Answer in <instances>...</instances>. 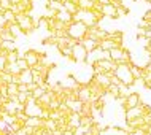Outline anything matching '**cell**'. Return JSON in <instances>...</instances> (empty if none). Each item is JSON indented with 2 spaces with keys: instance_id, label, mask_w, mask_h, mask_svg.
Here are the masks:
<instances>
[{
  "instance_id": "9a60e30c",
  "label": "cell",
  "mask_w": 151,
  "mask_h": 135,
  "mask_svg": "<svg viewBox=\"0 0 151 135\" xmlns=\"http://www.w3.org/2000/svg\"><path fill=\"white\" fill-rule=\"evenodd\" d=\"M16 65L19 67V70H21V72H24V70H29V64H27V60L24 59V57H22V59H18V62H16Z\"/></svg>"
},
{
  "instance_id": "7a4b0ae2",
  "label": "cell",
  "mask_w": 151,
  "mask_h": 135,
  "mask_svg": "<svg viewBox=\"0 0 151 135\" xmlns=\"http://www.w3.org/2000/svg\"><path fill=\"white\" fill-rule=\"evenodd\" d=\"M67 34H68L70 38L76 40V42L80 43L83 38H86L88 27L84 26V24H81V22H72L70 26H68V29H67Z\"/></svg>"
},
{
  "instance_id": "8992f818",
  "label": "cell",
  "mask_w": 151,
  "mask_h": 135,
  "mask_svg": "<svg viewBox=\"0 0 151 135\" xmlns=\"http://www.w3.org/2000/svg\"><path fill=\"white\" fill-rule=\"evenodd\" d=\"M140 105V97H138V94L132 92L129 94L127 97H126V103H124V108L126 110H130V108H135Z\"/></svg>"
},
{
  "instance_id": "4fadbf2b",
  "label": "cell",
  "mask_w": 151,
  "mask_h": 135,
  "mask_svg": "<svg viewBox=\"0 0 151 135\" xmlns=\"http://www.w3.org/2000/svg\"><path fill=\"white\" fill-rule=\"evenodd\" d=\"M99 48L102 51H111L113 48H116V45L111 38H105V40H102V42H99Z\"/></svg>"
},
{
  "instance_id": "8fae6325",
  "label": "cell",
  "mask_w": 151,
  "mask_h": 135,
  "mask_svg": "<svg viewBox=\"0 0 151 135\" xmlns=\"http://www.w3.org/2000/svg\"><path fill=\"white\" fill-rule=\"evenodd\" d=\"M43 124H45V121L42 119V118H27L24 126L32 127V129H37V127H43Z\"/></svg>"
},
{
  "instance_id": "6da1fadb",
  "label": "cell",
  "mask_w": 151,
  "mask_h": 135,
  "mask_svg": "<svg viewBox=\"0 0 151 135\" xmlns=\"http://www.w3.org/2000/svg\"><path fill=\"white\" fill-rule=\"evenodd\" d=\"M115 76L126 86L134 84V76H132V73H130V65H127V64H119L118 65L116 70H115Z\"/></svg>"
},
{
  "instance_id": "e0dca14e",
  "label": "cell",
  "mask_w": 151,
  "mask_h": 135,
  "mask_svg": "<svg viewBox=\"0 0 151 135\" xmlns=\"http://www.w3.org/2000/svg\"><path fill=\"white\" fill-rule=\"evenodd\" d=\"M122 14H126V8L124 6H118L116 8V18L118 16H122Z\"/></svg>"
},
{
  "instance_id": "30bf717a",
  "label": "cell",
  "mask_w": 151,
  "mask_h": 135,
  "mask_svg": "<svg viewBox=\"0 0 151 135\" xmlns=\"http://www.w3.org/2000/svg\"><path fill=\"white\" fill-rule=\"evenodd\" d=\"M80 43L83 45L84 50H86L88 52H91V51H94V50H97V48H99V43L94 42V40H91V38H88V37H86V38H83Z\"/></svg>"
},
{
  "instance_id": "9c48e42d",
  "label": "cell",
  "mask_w": 151,
  "mask_h": 135,
  "mask_svg": "<svg viewBox=\"0 0 151 135\" xmlns=\"http://www.w3.org/2000/svg\"><path fill=\"white\" fill-rule=\"evenodd\" d=\"M143 116V113H142V108H140V105L135 108H130L126 111V118H127V121H132V119H137V118H142Z\"/></svg>"
},
{
  "instance_id": "5b68a950",
  "label": "cell",
  "mask_w": 151,
  "mask_h": 135,
  "mask_svg": "<svg viewBox=\"0 0 151 135\" xmlns=\"http://www.w3.org/2000/svg\"><path fill=\"white\" fill-rule=\"evenodd\" d=\"M76 99H78L80 102H83V103L91 102V89H89V86L78 88V91H76Z\"/></svg>"
},
{
  "instance_id": "5bb4252c",
  "label": "cell",
  "mask_w": 151,
  "mask_h": 135,
  "mask_svg": "<svg viewBox=\"0 0 151 135\" xmlns=\"http://www.w3.org/2000/svg\"><path fill=\"white\" fill-rule=\"evenodd\" d=\"M64 10L68 11V13L73 16V14H76V11H78L80 8H78V5H76L75 2H72V0H67V2L64 3Z\"/></svg>"
},
{
  "instance_id": "2e32d148",
  "label": "cell",
  "mask_w": 151,
  "mask_h": 135,
  "mask_svg": "<svg viewBox=\"0 0 151 135\" xmlns=\"http://www.w3.org/2000/svg\"><path fill=\"white\" fill-rule=\"evenodd\" d=\"M0 46L5 48V51H6V52L14 51V45H13V42H0Z\"/></svg>"
},
{
  "instance_id": "d6986e66",
  "label": "cell",
  "mask_w": 151,
  "mask_h": 135,
  "mask_svg": "<svg viewBox=\"0 0 151 135\" xmlns=\"http://www.w3.org/2000/svg\"><path fill=\"white\" fill-rule=\"evenodd\" d=\"M150 11H151V10H150Z\"/></svg>"
},
{
  "instance_id": "52a82bcc",
  "label": "cell",
  "mask_w": 151,
  "mask_h": 135,
  "mask_svg": "<svg viewBox=\"0 0 151 135\" xmlns=\"http://www.w3.org/2000/svg\"><path fill=\"white\" fill-rule=\"evenodd\" d=\"M122 54H124V48H122V46H116V48H113V50L110 51V59H111L113 62L119 64L121 59H122Z\"/></svg>"
},
{
  "instance_id": "ac0fdd59",
  "label": "cell",
  "mask_w": 151,
  "mask_h": 135,
  "mask_svg": "<svg viewBox=\"0 0 151 135\" xmlns=\"http://www.w3.org/2000/svg\"><path fill=\"white\" fill-rule=\"evenodd\" d=\"M145 37H146V38H150V40H151V26H150L148 29H146V35H145Z\"/></svg>"
},
{
  "instance_id": "7c38bea8",
  "label": "cell",
  "mask_w": 151,
  "mask_h": 135,
  "mask_svg": "<svg viewBox=\"0 0 151 135\" xmlns=\"http://www.w3.org/2000/svg\"><path fill=\"white\" fill-rule=\"evenodd\" d=\"M102 16H110V18H116V6L108 3V5H104L102 6Z\"/></svg>"
},
{
  "instance_id": "ba28073f",
  "label": "cell",
  "mask_w": 151,
  "mask_h": 135,
  "mask_svg": "<svg viewBox=\"0 0 151 135\" xmlns=\"http://www.w3.org/2000/svg\"><path fill=\"white\" fill-rule=\"evenodd\" d=\"M18 78H19V84H30V83H34V81H32V68L21 72L18 75Z\"/></svg>"
},
{
  "instance_id": "3957f363",
  "label": "cell",
  "mask_w": 151,
  "mask_h": 135,
  "mask_svg": "<svg viewBox=\"0 0 151 135\" xmlns=\"http://www.w3.org/2000/svg\"><path fill=\"white\" fill-rule=\"evenodd\" d=\"M16 22H18V26L21 27V30L22 32H30L32 29L35 27V22L32 21V18L29 14H18L16 16Z\"/></svg>"
},
{
  "instance_id": "277c9868",
  "label": "cell",
  "mask_w": 151,
  "mask_h": 135,
  "mask_svg": "<svg viewBox=\"0 0 151 135\" xmlns=\"http://www.w3.org/2000/svg\"><path fill=\"white\" fill-rule=\"evenodd\" d=\"M72 57L76 60H86L88 57V51L84 50V46L81 43H76L75 46L72 48Z\"/></svg>"
}]
</instances>
